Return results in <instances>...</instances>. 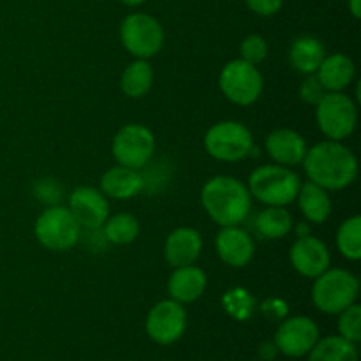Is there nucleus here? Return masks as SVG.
Segmentation results:
<instances>
[{
    "mask_svg": "<svg viewBox=\"0 0 361 361\" xmlns=\"http://www.w3.org/2000/svg\"><path fill=\"white\" fill-rule=\"evenodd\" d=\"M215 249H217L219 257L233 268L247 267L254 257L252 238L238 226H224L217 233Z\"/></svg>",
    "mask_w": 361,
    "mask_h": 361,
    "instance_id": "obj_15",
    "label": "nucleus"
},
{
    "mask_svg": "<svg viewBox=\"0 0 361 361\" xmlns=\"http://www.w3.org/2000/svg\"><path fill=\"white\" fill-rule=\"evenodd\" d=\"M338 331H341V337L353 344H358L361 341V307L358 303H353L348 309L342 310L338 317Z\"/></svg>",
    "mask_w": 361,
    "mask_h": 361,
    "instance_id": "obj_29",
    "label": "nucleus"
},
{
    "mask_svg": "<svg viewBox=\"0 0 361 361\" xmlns=\"http://www.w3.org/2000/svg\"><path fill=\"white\" fill-rule=\"evenodd\" d=\"M207 274L194 264L175 268L168 281V293L178 303H192L207 291Z\"/></svg>",
    "mask_w": 361,
    "mask_h": 361,
    "instance_id": "obj_18",
    "label": "nucleus"
},
{
    "mask_svg": "<svg viewBox=\"0 0 361 361\" xmlns=\"http://www.w3.org/2000/svg\"><path fill=\"white\" fill-rule=\"evenodd\" d=\"M307 143L296 130L291 129H277L268 134L267 137V152L277 164L298 166L303 162L307 154Z\"/></svg>",
    "mask_w": 361,
    "mask_h": 361,
    "instance_id": "obj_17",
    "label": "nucleus"
},
{
    "mask_svg": "<svg viewBox=\"0 0 361 361\" xmlns=\"http://www.w3.org/2000/svg\"><path fill=\"white\" fill-rule=\"evenodd\" d=\"M324 95H326V88L321 85V81L317 80L316 74H309V78L300 85V97H302V101L307 102V104L316 106Z\"/></svg>",
    "mask_w": 361,
    "mask_h": 361,
    "instance_id": "obj_31",
    "label": "nucleus"
},
{
    "mask_svg": "<svg viewBox=\"0 0 361 361\" xmlns=\"http://www.w3.org/2000/svg\"><path fill=\"white\" fill-rule=\"evenodd\" d=\"M154 85V69L150 63L143 59L134 60L126 67L120 80L122 92L130 99H140L150 92Z\"/></svg>",
    "mask_w": 361,
    "mask_h": 361,
    "instance_id": "obj_23",
    "label": "nucleus"
},
{
    "mask_svg": "<svg viewBox=\"0 0 361 361\" xmlns=\"http://www.w3.org/2000/svg\"><path fill=\"white\" fill-rule=\"evenodd\" d=\"M222 305L228 310L229 316H233L238 321H245L252 316L256 300L243 288H235L226 293L224 298H222Z\"/></svg>",
    "mask_w": 361,
    "mask_h": 361,
    "instance_id": "obj_28",
    "label": "nucleus"
},
{
    "mask_svg": "<svg viewBox=\"0 0 361 361\" xmlns=\"http://www.w3.org/2000/svg\"><path fill=\"white\" fill-rule=\"evenodd\" d=\"M120 39L130 55L147 60L157 55L164 46V28L150 14L133 13L120 25Z\"/></svg>",
    "mask_w": 361,
    "mask_h": 361,
    "instance_id": "obj_6",
    "label": "nucleus"
},
{
    "mask_svg": "<svg viewBox=\"0 0 361 361\" xmlns=\"http://www.w3.org/2000/svg\"><path fill=\"white\" fill-rule=\"evenodd\" d=\"M256 228L268 240H281L293 229V217L284 207H268L257 215Z\"/></svg>",
    "mask_w": 361,
    "mask_h": 361,
    "instance_id": "obj_25",
    "label": "nucleus"
},
{
    "mask_svg": "<svg viewBox=\"0 0 361 361\" xmlns=\"http://www.w3.org/2000/svg\"><path fill=\"white\" fill-rule=\"evenodd\" d=\"M247 7L257 16H274L284 6V0H245Z\"/></svg>",
    "mask_w": 361,
    "mask_h": 361,
    "instance_id": "obj_32",
    "label": "nucleus"
},
{
    "mask_svg": "<svg viewBox=\"0 0 361 361\" xmlns=\"http://www.w3.org/2000/svg\"><path fill=\"white\" fill-rule=\"evenodd\" d=\"M240 55H242V60L252 63V66H257V63H261L267 59L268 42L259 34L247 35L242 41V44H240Z\"/></svg>",
    "mask_w": 361,
    "mask_h": 361,
    "instance_id": "obj_30",
    "label": "nucleus"
},
{
    "mask_svg": "<svg viewBox=\"0 0 361 361\" xmlns=\"http://www.w3.org/2000/svg\"><path fill=\"white\" fill-rule=\"evenodd\" d=\"M358 279L348 270L334 268L316 277L312 288V302L321 312L341 314L358 298Z\"/></svg>",
    "mask_w": 361,
    "mask_h": 361,
    "instance_id": "obj_4",
    "label": "nucleus"
},
{
    "mask_svg": "<svg viewBox=\"0 0 361 361\" xmlns=\"http://www.w3.org/2000/svg\"><path fill=\"white\" fill-rule=\"evenodd\" d=\"M261 358L263 360H274L275 353H277V348H275L274 342H268V344L261 345Z\"/></svg>",
    "mask_w": 361,
    "mask_h": 361,
    "instance_id": "obj_34",
    "label": "nucleus"
},
{
    "mask_svg": "<svg viewBox=\"0 0 361 361\" xmlns=\"http://www.w3.org/2000/svg\"><path fill=\"white\" fill-rule=\"evenodd\" d=\"M303 169L312 183L324 190H342L351 185L358 175L356 155L341 141H321L307 150Z\"/></svg>",
    "mask_w": 361,
    "mask_h": 361,
    "instance_id": "obj_1",
    "label": "nucleus"
},
{
    "mask_svg": "<svg viewBox=\"0 0 361 361\" xmlns=\"http://www.w3.org/2000/svg\"><path fill=\"white\" fill-rule=\"evenodd\" d=\"M145 180L137 173V169L126 168V166H115L108 169L101 178V192L106 197L115 200H130L143 190Z\"/></svg>",
    "mask_w": 361,
    "mask_h": 361,
    "instance_id": "obj_19",
    "label": "nucleus"
},
{
    "mask_svg": "<svg viewBox=\"0 0 361 361\" xmlns=\"http://www.w3.org/2000/svg\"><path fill=\"white\" fill-rule=\"evenodd\" d=\"M69 210L78 224L87 229H99L109 215L108 197L94 187H78L69 197Z\"/></svg>",
    "mask_w": 361,
    "mask_h": 361,
    "instance_id": "obj_13",
    "label": "nucleus"
},
{
    "mask_svg": "<svg viewBox=\"0 0 361 361\" xmlns=\"http://www.w3.org/2000/svg\"><path fill=\"white\" fill-rule=\"evenodd\" d=\"M80 231L81 226L78 224L73 212L63 207L46 208L35 222V236L39 243L56 252L73 249L80 240Z\"/></svg>",
    "mask_w": 361,
    "mask_h": 361,
    "instance_id": "obj_8",
    "label": "nucleus"
},
{
    "mask_svg": "<svg viewBox=\"0 0 361 361\" xmlns=\"http://www.w3.org/2000/svg\"><path fill=\"white\" fill-rule=\"evenodd\" d=\"M348 9L355 20L361 18V0H348Z\"/></svg>",
    "mask_w": 361,
    "mask_h": 361,
    "instance_id": "obj_35",
    "label": "nucleus"
},
{
    "mask_svg": "<svg viewBox=\"0 0 361 361\" xmlns=\"http://www.w3.org/2000/svg\"><path fill=\"white\" fill-rule=\"evenodd\" d=\"M300 204V210L305 215V219L314 224H323L328 221L331 214V200L323 187L309 182L302 183L296 196Z\"/></svg>",
    "mask_w": 361,
    "mask_h": 361,
    "instance_id": "obj_22",
    "label": "nucleus"
},
{
    "mask_svg": "<svg viewBox=\"0 0 361 361\" xmlns=\"http://www.w3.org/2000/svg\"><path fill=\"white\" fill-rule=\"evenodd\" d=\"M324 56H326V51H324L323 42L312 35L296 37L289 48V60L293 67L302 74H316Z\"/></svg>",
    "mask_w": 361,
    "mask_h": 361,
    "instance_id": "obj_21",
    "label": "nucleus"
},
{
    "mask_svg": "<svg viewBox=\"0 0 361 361\" xmlns=\"http://www.w3.org/2000/svg\"><path fill=\"white\" fill-rule=\"evenodd\" d=\"M319 341V328L310 317L293 316L281 323L275 334V348L289 358H302Z\"/></svg>",
    "mask_w": 361,
    "mask_h": 361,
    "instance_id": "obj_11",
    "label": "nucleus"
},
{
    "mask_svg": "<svg viewBox=\"0 0 361 361\" xmlns=\"http://www.w3.org/2000/svg\"><path fill=\"white\" fill-rule=\"evenodd\" d=\"M120 2L123 4V6H129V7H137L141 6V4H145L147 0H120Z\"/></svg>",
    "mask_w": 361,
    "mask_h": 361,
    "instance_id": "obj_36",
    "label": "nucleus"
},
{
    "mask_svg": "<svg viewBox=\"0 0 361 361\" xmlns=\"http://www.w3.org/2000/svg\"><path fill=\"white\" fill-rule=\"evenodd\" d=\"M187 326V312L182 303L162 300L152 307L147 317V334L154 342L169 345L178 341Z\"/></svg>",
    "mask_w": 361,
    "mask_h": 361,
    "instance_id": "obj_12",
    "label": "nucleus"
},
{
    "mask_svg": "<svg viewBox=\"0 0 361 361\" xmlns=\"http://www.w3.org/2000/svg\"><path fill=\"white\" fill-rule=\"evenodd\" d=\"M316 120L328 140L342 141L355 133L358 109L355 101L344 92H326L316 104Z\"/></svg>",
    "mask_w": 361,
    "mask_h": 361,
    "instance_id": "obj_5",
    "label": "nucleus"
},
{
    "mask_svg": "<svg viewBox=\"0 0 361 361\" xmlns=\"http://www.w3.org/2000/svg\"><path fill=\"white\" fill-rule=\"evenodd\" d=\"M302 180L288 166L267 164L254 169L249 178V192L267 207H286L298 196Z\"/></svg>",
    "mask_w": 361,
    "mask_h": 361,
    "instance_id": "obj_3",
    "label": "nucleus"
},
{
    "mask_svg": "<svg viewBox=\"0 0 361 361\" xmlns=\"http://www.w3.org/2000/svg\"><path fill=\"white\" fill-rule=\"evenodd\" d=\"M104 236L113 245H129L140 235V222L130 214H118L102 224Z\"/></svg>",
    "mask_w": 361,
    "mask_h": 361,
    "instance_id": "obj_26",
    "label": "nucleus"
},
{
    "mask_svg": "<svg viewBox=\"0 0 361 361\" xmlns=\"http://www.w3.org/2000/svg\"><path fill=\"white\" fill-rule=\"evenodd\" d=\"M204 148L217 161H242L254 148L252 133L240 122H219L208 129L204 136Z\"/></svg>",
    "mask_w": 361,
    "mask_h": 361,
    "instance_id": "obj_7",
    "label": "nucleus"
},
{
    "mask_svg": "<svg viewBox=\"0 0 361 361\" xmlns=\"http://www.w3.org/2000/svg\"><path fill=\"white\" fill-rule=\"evenodd\" d=\"M289 259L300 275L316 279L330 268V250L316 236H298L291 247Z\"/></svg>",
    "mask_w": 361,
    "mask_h": 361,
    "instance_id": "obj_14",
    "label": "nucleus"
},
{
    "mask_svg": "<svg viewBox=\"0 0 361 361\" xmlns=\"http://www.w3.org/2000/svg\"><path fill=\"white\" fill-rule=\"evenodd\" d=\"M263 314L271 321H277V319H284L286 314H288V305L286 302L279 298H270L263 303Z\"/></svg>",
    "mask_w": 361,
    "mask_h": 361,
    "instance_id": "obj_33",
    "label": "nucleus"
},
{
    "mask_svg": "<svg viewBox=\"0 0 361 361\" xmlns=\"http://www.w3.org/2000/svg\"><path fill=\"white\" fill-rule=\"evenodd\" d=\"M201 203L221 228L238 226L247 219L252 204L249 187L233 176H214L201 190Z\"/></svg>",
    "mask_w": 361,
    "mask_h": 361,
    "instance_id": "obj_2",
    "label": "nucleus"
},
{
    "mask_svg": "<svg viewBox=\"0 0 361 361\" xmlns=\"http://www.w3.org/2000/svg\"><path fill=\"white\" fill-rule=\"evenodd\" d=\"M309 235V228H307L305 224H300L298 226V236H305Z\"/></svg>",
    "mask_w": 361,
    "mask_h": 361,
    "instance_id": "obj_37",
    "label": "nucleus"
},
{
    "mask_svg": "<svg viewBox=\"0 0 361 361\" xmlns=\"http://www.w3.org/2000/svg\"><path fill=\"white\" fill-rule=\"evenodd\" d=\"M309 361H358V349L341 335H330L316 342L309 353Z\"/></svg>",
    "mask_w": 361,
    "mask_h": 361,
    "instance_id": "obj_24",
    "label": "nucleus"
},
{
    "mask_svg": "<svg viewBox=\"0 0 361 361\" xmlns=\"http://www.w3.org/2000/svg\"><path fill=\"white\" fill-rule=\"evenodd\" d=\"M355 62L349 56L334 53L330 56H324L319 69L316 71V76L326 88V92H342L355 80Z\"/></svg>",
    "mask_w": 361,
    "mask_h": 361,
    "instance_id": "obj_20",
    "label": "nucleus"
},
{
    "mask_svg": "<svg viewBox=\"0 0 361 361\" xmlns=\"http://www.w3.org/2000/svg\"><path fill=\"white\" fill-rule=\"evenodd\" d=\"M337 247L349 261H358L361 257V217L353 215L345 219L337 231Z\"/></svg>",
    "mask_w": 361,
    "mask_h": 361,
    "instance_id": "obj_27",
    "label": "nucleus"
},
{
    "mask_svg": "<svg viewBox=\"0 0 361 361\" xmlns=\"http://www.w3.org/2000/svg\"><path fill=\"white\" fill-rule=\"evenodd\" d=\"M113 157L120 166L141 169L150 162L155 152V137L148 127L141 123L123 126L113 137Z\"/></svg>",
    "mask_w": 361,
    "mask_h": 361,
    "instance_id": "obj_10",
    "label": "nucleus"
},
{
    "mask_svg": "<svg viewBox=\"0 0 361 361\" xmlns=\"http://www.w3.org/2000/svg\"><path fill=\"white\" fill-rule=\"evenodd\" d=\"M222 94L238 106H250L263 92V76L259 69L245 60H231L226 63L219 78Z\"/></svg>",
    "mask_w": 361,
    "mask_h": 361,
    "instance_id": "obj_9",
    "label": "nucleus"
},
{
    "mask_svg": "<svg viewBox=\"0 0 361 361\" xmlns=\"http://www.w3.org/2000/svg\"><path fill=\"white\" fill-rule=\"evenodd\" d=\"M203 249L201 235L192 228H176L164 243V257L169 267L180 268L194 264Z\"/></svg>",
    "mask_w": 361,
    "mask_h": 361,
    "instance_id": "obj_16",
    "label": "nucleus"
}]
</instances>
